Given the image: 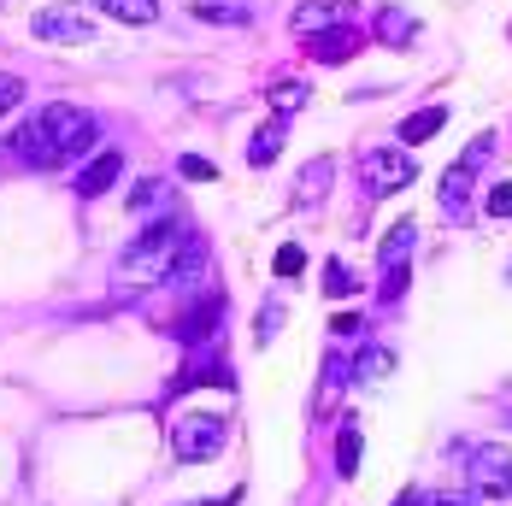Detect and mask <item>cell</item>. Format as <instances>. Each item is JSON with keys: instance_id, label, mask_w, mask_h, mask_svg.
Here are the masks:
<instances>
[{"instance_id": "obj_1", "label": "cell", "mask_w": 512, "mask_h": 506, "mask_svg": "<svg viewBox=\"0 0 512 506\" xmlns=\"http://www.w3.org/2000/svg\"><path fill=\"white\" fill-rule=\"evenodd\" d=\"M95 142H101V118H95L89 106L53 101V106H42L36 118H24V130H18V159L36 165V171H59V165H71V159H83Z\"/></svg>"}, {"instance_id": "obj_12", "label": "cell", "mask_w": 512, "mask_h": 506, "mask_svg": "<svg viewBox=\"0 0 512 506\" xmlns=\"http://www.w3.org/2000/svg\"><path fill=\"white\" fill-rule=\"evenodd\" d=\"M442 124H448V106H424V112H412V118H401V130H395V148H418V142H430Z\"/></svg>"}, {"instance_id": "obj_13", "label": "cell", "mask_w": 512, "mask_h": 506, "mask_svg": "<svg viewBox=\"0 0 512 506\" xmlns=\"http://www.w3.org/2000/svg\"><path fill=\"white\" fill-rule=\"evenodd\" d=\"M412 30H418V18H412L407 6H377V42H389V48H407Z\"/></svg>"}, {"instance_id": "obj_23", "label": "cell", "mask_w": 512, "mask_h": 506, "mask_svg": "<svg viewBox=\"0 0 512 506\" xmlns=\"http://www.w3.org/2000/svg\"><path fill=\"white\" fill-rule=\"evenodd\" d=\"M389 365H395V354H389V348H365V359H359V377H365V383H383V377H389Z\"/></svg>"}, {"instance_id": "obj_33", "label": "cell", "mask_w": 512, "mask_h": 506, "mask_svg": "<svg viewBox=\"0 0 512 506\" xmlns=\"http://www.w3.org/2000/svg\"><path fill=\"white\" fill-rule=\"evenodd\" d=\"M330 330H336V336H348V330H359V318H354V312H336V318H330Z\"/></svg>"}, {"instance_id": "obj_15", "label": "cell", "mask_w": 512, "mask_h": 506, "mask_svg": "<svg viewBox=\"0 0 512 506\" xmlns=\"http://www.w3.org/2000/svg\"><path fill=\"white\" fill-rule=\"evenodd\" d=\"M265 101H271V112L283 118V112H295V106L312 101V83H301V77H277V83H265Z\"/></svg>"}, {"instance_id": "obj_7", "label": "cell", "mask_w": 512, "mask_h": 506, "mask_svg": "<svg viewBox=\"0 0 512 506\" xmlns=\"http://www.w3.org/2000/svg\"><path fill=\"white\" fill-rule=\"evenodd\" d=\"M354 18V0H301L295 12H289V30L307 42V36H324V30H336V24H348Z\"/></svg>"}, {"instance_id": "obj_6", "label": "cell", "mask_w": 512, "mask_h": 506, "mask_svg": "<svg viewBox=\"0 0 512 506\" xmlns=\"http://www.w3.org/2000/svg\"><path fill=\"white\" fill-rule=\"evenodd\" d=\"M30 36H42V42H89L95 36V18L83 6H42L30 18Z\"/></svg>"}, {"instance_id": "obj_27", "label": "cell", "mask_w": 512, "mask_h": 506, "mask_svg": "<svg viewBox=\"0 0 512 506\" xmlns=\"http://www.w3.org/2000/svg\"><path fill=\"white\" fill-rule=\"evenodd\" d=\"M159 195H165V177H148V183H136V189H130V212H148Z\"/></svg>"}, {"instance_id": "obj_5", "label": "cell", "mask_w": 512, "mask_h": 506, "mask_svg": "<svg viewBox=\"0 0 512 506\" xmlns=\"http://www.w3.org/2000/svg\"><path fill=\"white\" fill-rule=\"evenodd\" d=\"M465 471H471V495L477 501H507L512 495V454L507 448H477V454L465 459Z\"/></svg>"}, {"instance_id": "obj_26", "label": "cell", "mask_w": 512, "mask_h": 506, "mask_svg": "<svg viewBox=\"0 0 512 506\" xmlns=\"http://www.w3.org/2000/svg\"><path fill=\"white\" fill-rule=\"evenodd\" d=\"M401 295H407V265H389V271H383V289H377V301L389 306V301H401Z\"/></svg>"}, {"instance_id": "obj_24", "label": "cell", "mask_w": 512, "mask_h": 506, "mask_svg": "<svg viewBox=\"0 0 512 506\" xmlns=\"http://www.w3.org/2000/svg\"><path fill=\"white\" fill-rule=\"evenodd\" d=\"M324 183H330V159H312L307 171H301V201H318Z\"/></svg>"}, {"instance_id": "obj_18", "label": "cell", "mask_w": 512, "mask_h": 506, "mask_svg": "<svg viewBox=\"0 0 512 506\" xmlns=\"http://www.w3.org/2000/svg\"><path fill=\"white\" fill-rule=\"evenodd\" d=\"M101 12H112L118 24H154V12H159V0H95Z\"/></svg>"}, {"instance_id": "obj_30", "label": "cell", "mask_w": 512, "mask_h": 506, "mask_svg": "<svg viewBox=\"0 0 512 506\" xmlns=\"http://www.w3.org/2000/svg\"><path fill=\"white\" fill-rule=\"evenodd\" d=\"M18 101H24V83L0 71V118H6V112H12V106H18Z\"/></svg>"}, {"instance_id": "obj_14", "label": "cell", "mask_w": 512, "mask_h": 506, "mask_svg": "<svg viewBox=\"0 0 512 506\" xmlns=\"http://www.w3.org/2000/svg\"><path fill=\"white\" fill-rule=\"evenodd\" d=\"M283 136H289V124H283V118H265L254 130V142H248V165H271V159L283 153Z\"/></svg>"}, {"instance_id": "obj_28", "label": "cell", "mask_w": 512, "mask_h": 506, "mask_svg": "<svg viewBox=\"0 0 512 506\" xmlns=\"http://www.w3.org/2000/svg\"><path fill=\"white\" fill-rule=\"evenodd\" d=\"M483 206H489V218H512V183H489Z\"/></svg>"}, {"instance_id": "obj_8", "label": "cell", "mask_w": 512, "mask_h": 506, "mask_svg": "<svg viewBox=\"0 0 512 506\" xmlns=\"http://www.w3.org/2000/svg\"><path fill=\"white\" fill-rule=\"evenodd\" d=\"M359 42H365V36H359L354 24H336V30H324V36H307V53L318 65H342L348 53H359Z\"/></svg>"}, {"instance_id": "obj_20", "label": "cell", "mask_w": 512, "mask_h": 506, "mask_svg": "<svg viewBox=\"0 0 512 506\" xmlns=\"http://www.w3.org/2000/svg\"><path fill=\"white\" fill-rule=\"evenodd\" d=\"M195 18H201V24H230V30H242V24H248V6H230V0H201V6H195Z\"/></svg>"}, {"instance_id": "obj_29", "label": "cell", "mask_w": 512, "mask_h": 506, "mask_svg": "<svg viewBox=\"0 0 512 506\" xmlns=\"http://www.w3.org/2000/svg\"><path fill=\"white\" fill-rule=\"evenodd\" d=\"M301 265H307V253L295 248V242H283V248H277V277H301Z\"/></svg>"}, {"instance_id": "obj_32", "label": "cell", "mask_w": 512, "mask_h": 506, "mask_svg": "<svg viewBox=\"0 0 512 506\" xmlns=\"http://www.w3.org/2000/svg\"><path fill=\"white\" fill-rule=\"evenodd\" d=\"M418 506H477V495H418Z\"/></svg>"}, {"instance_id": "obj_3", "label": "cell", "mask_w": 512, "mask_h": 506, "mask_svg": "<svg viewBox=\"0 0 512 506\" xmlns=\"http://www.w3.org/2000/svg\"><path fill=\"white\" fill-rule=\"evenodd\" d=\"M224 436H230L224 412H183L171 424V454L183 459V465H201V459H212L224 448Z\"/></svg>"}, {"instance_id": "obj_10", "label": "cell", "mask_w": 512, "mask_h": 506, "mask_svg": "<svg viewBox=\"0 0 512 506\" xmlns=\"http://www.w3.org/2000/svg\"><path fill=\"white\" fill-rule=\"evenodd\" d=\"M118 177H124V159H118V153H95V159L77 171V195H83V201H95V195H106Z\"/></svg>"}, {"instance_id": "obj_17", "label": "cell", "mask_w": 512, "mask_h": 506, "mask_svg": "<svg viewBox=\"0 0 512 506\" xmlns=\"http://www.w3.org/2000/svg\"><path fill=\"white\" fill-rule=\"evenodd\" d=\"M195 383H230V371H224V359L212 354H195L189 359V371H183V377H177V383H171V389H177V395H183V389H195Z\"/></svg>"}, {"instance_id": "obj_16", "label": "cell", "mask_w": 512, "mask_h": 506, "mask_svg": "<svg viewBox=\"0 0 512 506\" xmlns=\"http://www.w3.org/2000/svg\"><path fill=\"white\" fill-rule=\"evenodd\" d=\"M201 271H206V248H201V236H189V242H183V253L171 259V271H165V283H195Z\"/></svg>"}, {"instance_id": "obj_2", "label": "cell", "mask_w": 512, "mask_h": 506, "mask_svg": "<svg viewBox=\"0 0 512 506\" xmlns=\"http://www.w3.org/2000/svg\"><path fill=\"white\" fill-rule=\"evenodd\" d=\"M183 242H189V224L183 218H154L136 242L118 248V277L124 283H159L171 271V259L183 253Z\"/></svg>"}, {"instance_id": "obj_19", "label": "cell", "mask_w": 512, "mask_h": 506, "mask_svg": "<svg viewBox=\"0 0 512 506\" xmlns=\"http://www.w3.org/2000/svg\"><path fill=\"white\" fill-rule=\"evenodd\" d=\"M412 242H418V230H412V224H395V230L383 236V248H377V259H383V271H389V265H407Z\"/></svg>"}, {"instance_id": "obj_4", "label": "cell", "mask_w": 512, "mask_h": 506, "mask_svg": "<svg viewBox=\"0 0 512 506\" xmlns=\"http://www.w3.org/2000/svg\"><path fill=\"white\" fill-rule=\"evenodd\" d=\"M359 177H365V195H401L412 177H418V165H412V153L401 148H371L365 159H359Z\"/></svg>"}, {"instance_id": "obj_22", "label": "cell", "mask_w": 512, "mask_h": 506, "mask_svg": "<svg viewBox=\"0 0 512 506\" xmlns=\"http://www.w3.org/2000/svg\"><path fill=\"white\" fill-rule=\"evenodd\" d=\"M324 295H330V301H348V295H354V277H348V265H342V259H330V265H324Z\"/></svg>"}, {"instance_id": "obj_31", "label": "cell", "mask_w": 512, "mask_h": 506, "mask_svg": "<svg viewBox=\"0 0 512 506\" xmlns=\"http://www.w3.org/2000/svg\"><path fill=\"white\" fill-rule=\"evenodd\" d=\"M277 318H283V306L271 301V306H265V318H259V324H254V342H259V348H265V342L277 336Z\"/></svg>"}, {"instance_id": "obj_25", "label": "cell", "mask_w": 512, "mask_h": 506, "mask_svg": "<svg viewBox=\"0 0 512 506\" xmlns=\"http://www.w3.org/2000/svg\"><path fill=\"white\" fill-rule=\"evenodd\" d=\"M177 171H183L189 183H212V177H218V165H212V159H201V153H183V159H177Z\"/></svg>"}, {"instance_id": "obj_9", "label": "cell", "mask_w": 512, "mask_h": 506, "mask_svg": "<svg viewBox=\"0 0 512 506\" xmlns=\"http://www.w3.org/2000/svg\"><path fill=\"white\" fill-rule=\"evenodd\" d=\"M171 336L183 342V348H201V342H212L218 336V301H201V306H189L177 324H171Z\"/></svg>"}, {"instance_id": "obj_21", "label": "cell", "mask_w": 512, "mask_h": 506, "mask_svg": "<svg viewBox=\"0 0 512 506\" xmlns=\"http://www.w3.org/2000/svg\"><path fill=\"white\" fill-rule=\"evenodd\" d=\"M336 471H342V477H354V471H359V430H354V424L336 436Z\"/></svg>"}, {"instance_id": "obj_11", "label": "cell", "mask_w": 512, "mask_h": 506, "mask_svg": "<svg viewBox=\"0 0 512 506\" xmlns=\"http://www.w3.org/2000/svg\"><path fill=\"white\" fill-rule=\"evenodd\" d=\"M471 177H477V171L454 165V171L442 177V189H436V201H442V212H448L454 224H465V218H471Z\"/></svg>"}]
</instances>
